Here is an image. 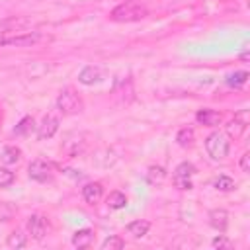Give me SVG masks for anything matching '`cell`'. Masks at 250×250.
I'll use <instances>...</instances> for the list:
<instances>
[{"mask_svg": "<svg viewBox=\"0 0 250 250\" xmlns=\"http://www.w3.org/2000/svg\"><path fill=\"white\" fill-rule=\"evenodd\" d=\"M209 225L219 230V232H225L227 227H229V213L225 209H211L209 211Z\"/></svg>", "mask_w": 250, "mask_h": 250, "instance_id": "obj_13", "label": "cell"}, {"mask_svg": "<svg viewBox=\"0 0 250 250\" xmlns=\"http://www.w3.org/2000/svg\"><path fill=\"white\" fill-rule=\"evenodd\" d=\"M20 158H21V150L18 146H14V145L4 146V150H2V162L4 164H16V162H20Z\"/></svg>", "mask_w": 250, "mask_h": 250, "instance_id": "obj_19", "label": "cell"}, {"mask_svg": "<svg viewBox=\"0 0 250 250\" xmlns=\"http://www.w3.org/2000/svg\"><path fill=\"white\" fill-rule=\"evenodd\" d=\"M211 246H213V248H219V250H229V248H232V242H230L225 234H219V236H215V238L211 240Z\"/></svg>", "mask_w": 250, "mask_h": 250, "instance_id": "obj_26", "label": "cell"}, {"mask_svg": "<svg viewBox=\"0 0 250 250\" xmlns=\"http://www.w3.org/2000/svg\"><path fill=\"white\" fill-rule=\"evenodd\" d=\"M148 16V8L145 4H139L135 0H127L119 6H115L109 12V20L117 23H129V21H139Z\"/></svg>", "mask_w": 250, "mask_h": 250, "instance_id": "obj_1", "label": "cell"}, {"mask_svg": "<svg viewBox=\"0 0 250 250\" xmlns=\"http://www.w3.org/2000/svg\"><path fill=\"white\" fill-rule=\"evenodd\" d=\"M205 150L213 160H225L229 156V152H230V141H229V137L225 133L213 131L205 139Z\"/></svg>", "mask_w": 250, "mask_h": 250, "instance_id": "obj_2", "label": "cell"}, {"mask_svg": "<svg viewBox=\"0 0 250 250\" xmlns=\"http://www.w3.org/2000/svg\"><path fill=\"white\" fill-rule=\"evenodd\" d=\"M102 195H104V188H102L100 182H88V184L82 188V197H84V201H86L88 205L98 203V201L102 199Z\"/></svg>", "mask_w": 250, "mask_h": 250, "instance_id": "obj_12", "label": "cell"}, {"mask_svg": "<svg viewBox=\"0 0 250 250\" xmlns=\"http://www.w3.org/2000/svg\"><path fill=\"white\" fill-rule=\"evenodd\" d=\"M0 47H6V35L0 33Z\"/></svg>", "mask_w": 250, "mask_h": 250, "instance_id": "obj_28", "label": "cell"}, {"mask_svg": "<svg viewBox=\"0 0 250 250\" xmlns=\"http://www.w3.org/2000/svg\"><path fill=\"white\" fill-rule=\"evenodd\" d=\"M14 180H16V174H14L10 168L0 166V188H8V186H12Z\"/></svg>", "mask_w": 250, "mask_h": 250, "instance_id": "obj_25", "label": "cell"}, {"mask_svg": "<svg viewBox=\"0 0 250 250\" xmlns=\"http://www.w3.org/2000/svg\"><path fill=\"white\" fill-rule=\"evenodd\" d=\"M240 59H242V61H246V59H248V51H244V53L240 55Z\"/></svg>", "mask_w": 250, "mask_h": 250, "instance_id": "obj_29", "label": "cell"}, {"mask_svg": "<svg viewBox=\"0 0 250 250\" xmlns=\"http://www.w3.org/2000/svg\"><path fill=\"white\" fill-rule=\"evenodd\" d=\"M193 137H195L193 129H189V127H184V129H180V131H178V135H176V143H178L180 146H191V143H193Z\"/></svg>", "mask_w": 250, "mask_h": 250, "instance_id": "obj_22", "label": "cell"}, {"mask_svg": "<svg viewBox=\"0 0 250 250\" xmlns=\"http://www.w3.org/2000/svg\"><path fill=\"white\" fill-rule=\"evenodd\" d=\"M125 246V240L119 234H111L102 242V250H121Z\"/></svg>", "mask_w": 250, "mask_h": 250, "instance_id": "obj_23", "label": "cell"}, {"mask_svg": "<svg viewBox=\"0 0 250 250\" xmlns=\"http://www.w3.org/2000/svg\"><path fill=\"white\" fill-rule=\"evenodd\" d=\"M27 176H29L31 180H35V182H41V184H43V182H51V180H53V168H51L49 162L37 158V160H33V162L29 164Z\"/></svg>", "mask_w": 250, "mask_h": 250, "instance_id": "obj_6", "label": "cell"}, {"mask_svg": "<svg viewBox=\"0 0 250 250\" xmlns=\"http://www.w3.org/2000/svg\"><path fill=\"white\" fill-rule=\"evenodd\" d=\"M213 186H215V189H219V191H232V189L236 188L234 180H232L230 176H227V174H221L219 178H215Z\"/></svg>", "mask_w": 250, "mask_h": 250, "instance_id": "obj_20", "label": "cell"}, {"mask_svg": "<svg viewBox=\"0 0 250 250\" xmlns=\"http://www.w3.org/2000/svg\"><path fill=\"white\" fill-rule=\"evenodd\" d=\"M51 230V225H49V219L41 213H33L27 217V232L31 234V238L35 240H43Z\"/></svg>", "mask_w": 250, "mask_h": 250, "instance_id": "obj_5", "label": "cell"}, {"mask_svg": "<svg viewBox=\"0 0 250 250\" xmlns=\"http://www.w3.org/2000/svg\"><path fill=\"white\" fill-rule=\"evenodd\" d=\"M6 244L10 246V248H25V244H27V234L23 232V230H14L12 234H8V240H6Z\"/></svg>", "mask_w": 250, "mask_h": 250, "instance_id": "obj_18", "label": "cell"}, {"mask_svg": "<svg viewBox=\"0 0 250 250\" xmlns=\"http://www.w3.org/2000/svg\"><path fill=\"white\" fill-rule=\"evenodd\" d=\"M39 39H41V33L39 31H23V33L6 37V47L8 45H12V47H31Z\"/></svg>", "mask_w": 250, "mask_h": 250, "instance_id": "obj_7", "label": "cell"}, {"mask_svg": "<svg viewBox=\"0 0 250 250\" xmlns=\"http://www.w3.org/2000/svg\"><path fill=\"white\" fill-rule=\"evenodd\" d=\"M248 70H234V72H230L227 78H225V82H227V86H230V88H242L246 82H248Z\"/></svg>", "mask_w": 250, "mask_h": 250, "instance_id": "obj_16", "label": "cell"}, {"mask_svg": "<svg viewBox=\"0 0 250 250\" xmlns=\"http://www.w3.org/2000/svg\"><path fill=\"white\" fill-rule=\"evenodd\" d=\"M33 125H35V121H33V117H23L16 127H14V135H20V137H25V135H29L31 131H33Z\"/></svg>", "mask_w": 250, "mask_h": 250, "instance_id": "obj_21", "label": "cell"}, {"mask_svg": "<svg viewBox=\"0 0 250 250\" xmlns=\"http://www.w3.org/2000/svg\"><path fill=\"white\" fill-rule=\"evenodd\" d=\"M102 78H104V70H102L100 66H92V64L84 66V68L80 70V74H78V82L84 84V86L98 84Z\"/></svg>", "mask_w": 250, "mask_h": 250, "instance_id": "obj_10", "label": "cell"}, {"mask_svg": "<svg viewBox=\"0 0 250 250\" xmlns=\"http://www.w3.org/2000/svg\"><path fill=\"white\" fill-rule=\"evenodd\" d=\"M57 109L62 113V115H74V113H80L84 104H82V98L72 90V88H64L61 90V94L57 96V102H55Z\"/></svg>", "mask_w": 250, "mask_h": 250, "instance_id": "obj_3", "label": "cell"}, {"mask_svg": "<svg viewBox=\"0 0 250 250\" xmlns=\"http://www.w3.org/2000/svg\"><path fill=\"white\" fill-rule=\"evenodd\" d=\"M195 121L205 125V127H217L221 121H223V115L215 109H209V107H203L195 113Z\"/></svg>", "mask_w": 250, "mask_h": 250, "instance_id": "obj_11", "label": "cell"}, {"mask_svg": "<svg viewBox=\"0 0 250 250\" xmlns=\"http://www.w3.org/2000/svg\"><path fill=\"white\" fill-rule=\"evenodd\" d=\"M57 131H59V117H55L53 113H49V115L43 117L41 125L37 127V139H39V141L51 139Z\"/></svg>", "mask_w": 250, "mask_h": 250, "instance_id": "obj_9", "label": "cell"}, {"mask_svg": "<svg viewBox=\"0 0 250 250\" xmlns=\"http://www.w3.org/2000/svg\"><path fill=\"white\" fill-rule=\"evenodd\" d=\"M105 203H107V207L109 209H123L125 205H127V195L123 193V191H111L109 195H107V199H105Z\"/></svg>", "mask_w": 250, "mask_h": 250, "instance_id": "obj_17", "label": "cell"}, {"mask_svg": "<svg viewBox=\"0 0 250 250\" xmlns=\"http://www.w3.org/2000/svg\"><path fill=\"white\" fill-rule=\"evenodd\" d=\"M195 166L191 164V162H188V160H184V162H180L178 166H176V170H174V174H172V184H174V188H178V189H182V191H189L191 188H193V184H191V178L195 176Z\"/></svg>", "mask_w": 250, "mask_h": 250, "instance_id": "obj_4", "label": "cell"}, {"mask_svg": "<svg viewBox=\"0 0 250 250\" xmlns=\"http://www.w3.org/2000/svg\"><path fill=\"white\" fill-rule=\"evenodd\" d=\"M148 229H150V223L145 221V219H137V221H133V223H129L125 227L127 234H131L133 238H143L148 232Z\"/></svg>", "mask_w": 250, "mask_h": 250, "instance_id": "obj_15", "label": "cell"}, {"mask_svg": "<svg viewBox=\"0 0 250 250\" xmlns=\"http://www.w3.org/2000/svg\"><path fill=\"white\" fill-rule=\"evenodd\" d=\"M94 230L92 229H78L74 234H72V246L76 248H90L92 242H94Z\"/></svg>", "mask_w": 250, "mask_h": 250, "instance_id": "obj_14", "label": "cell"}, {"mask_svg": "<svg viewBox=\"0 0 250 250\" xmlns=\"http://www.w3.org/2000/svg\"><path fill=\"white\" fill-rule=\"evenodd\" d=\"M248 127V109H242L240 113L234 115V119L227 125V135L229 137H234V139H240L242 133L246 131Z\"/></svg>", "mask_w": 250, "mask_h": 250, "instance_id": "obj_8", "label": "cell"}, {"mask_svg": "<svg viewBox=\"0 0 250 250\" xmlns=\"http://www.w3.org/2000/svg\"><path fill=\"white\" fill-rule=\"evenodd\" d=\"M240 170H242L244 174L250 172V154H248V152H244L242 158H240Z\"/></svg>", "mask_w": 250, "mask_h": 250, "instance_id": "obj_27", "label": "cell"}, {"mask_svg": "<svg viewBox=\"0 0 250 250\" xmlns=\"http://www.w3.org/2000/svg\"><path fill=\"white\" fill-rule=\"evenodd\" d=\"M164 176H166V174H164V168H162V166H150L148 172H146V180H148V184L162 182Z\"/></svg>", "mask_w": 250, "mask_h": 250, "instance_id": "obj_24", "label": "cell"}]
</instances>
